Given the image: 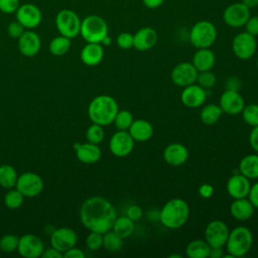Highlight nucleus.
Here are the masks:
<instances>
[{
  "instance_id": "1",
  "label": "nucleus",
  "mask_w": 258,
  "mask_h": 258,
  "mask_svg": "<svg viewBox=\"0 0 258 258\" xmlns=\"http://www.w3.org/2000/svg\"><path fill=\"white\" fill-rule=\"evenodd\" d=\"M117 218L113 205L103 197H91L81 206L80 219L82 224L90 232L104 234L112 229Z\"/></svg>"
},
{
  "instance_id": "2",
  "label": "nucleus",
  "mask_w": 258,
  "mask_h": 258,
  "mask_svg": "<svg viewBox=\"0 0 258 258\" xmlns=\"http://www.w3.org/2000/svg\"><path fill=\"white\" fill-rule=\"evenodd\" d=\"M119 111L117 101L109 95H99L89 104L88 116L93 123L107 126L113 123Z\"/></svg>"
},
{
  "instance_id": "3",
  "label": "nucleus",
  "mask_w": 258,
  "mask_h": 258,
  "mask_svg": "<svg viewBox=\"0 0 258 258\" xmlns=\"http://www.w3.org/2000/svg\"><path fill=\"white\" fill-rule=\"evenodd\" d=\"M189 206L179 198L169 200L164 204L159 212V220L161 224L171 230L181 228L188 220Z\"/></svg>"
},
{
  "instance_id": "4",
  "label": "nucleus",
  "mask_w": 258,
  "mask_h": 258,
  "mask_svg": "<svg viewBox=\"0 0 258 258\" xmlns=\"http://www.w3.org/2000/svg\"><path fill=\"white\" fill-rule=\"evenodd\" d=\"M253 244V234L247 227L239 226L230 231L226 248L230 255L234 258L245 256L251 249Z\"/></svg>"
},
{
  "instance_id": "5",
  "label": "nucleus",
  "mask_w": 258,
  "mask_h": 258,
  "mask_svg": "<svg viewBox=\"0 0 258 258\" xmlns=\"http://www.w3.org/2000/svg\"><path fill=\"white\" fill-rule=\"evenodd\" d=\"M80 34L87 42L101 43L104 37L108 35V24L99 15H88L81 21Z\"/></svg>"
},
{
  "instance_id": "6",
  "label": "nucleus",
  "mask_w": 258,
  "mask_h": 258,
  "mask_svg": "<svg viewBox=\"0 0 258 258\" xmlns=\"http://www.w3.org/2000/svg\"><path fill=\"white\" fill-rule=\"evenodd\" d=\"M217 28L209 20H200L190 29L189 41L197 48H207L217 39Z\"/></svg>"
},
{
  "instance_id": "7",
  "label": "nucleus",
  "mask_w": 258,
  "mask_h": 258,
  "mask_svg": "<svg viewBox=\"0 0 258 258\" xmlns=\"http://www.w3.org/2000/svg\"><path fill=\"white\" fill-rule=\"evenodd\" d=\"M81 19L72 9H61L55 16V26L60 35L71 39L80 34Z\"/></svg>"
},
{
  "instance_id": "8",
  "label": "nucleus",
  "mask_w": 258,
  "mask_h": 258,
  "mask_svg": "<svg viewBox=\"0 0 258 258\" xmlns=\"http://www.w3.org/2000/svg\"><path fill=\"white\" fill-rule=\"evenodd\" d=\"M15 186L24 198H34L41 194L43 189V180L37 173L27 171L18 175Z\"/></svg>"
},
{
  "instance_id": "9",
  "label": "nucleus",
  "mask_w": 258,
  "mask_h": 258,
  "mask_svg": "<svg viewBox=\"0 0 258 258\" xmlns=\"http://www.w3.org/2000/svg\"><path fill=\"white\" fill-rule=\"evenodd\" d=\"M257 48V42L255 36L247 31L238 33L232 41V50L234 54L240 59L251 58Z\"/></svg>"
},
{
  "instance_id": "10",
  "label": "nucleus",
  "mask_w": 258,
  "mask_h": 258,
  "mask_svg": "<svg viewBox=\"0 0 258 258\" xmlns=\"http://www.w3.org/2000/svg\"><path fill=\"white\" fill-rule=\"evenodd\" d=\"M230 230L226 223L221 220L211 221L205 229V240L211 247H224Z\"/></svg>"
},
{
  "instance_id": "11",
  "label": "nucleus",
  "mask_w": 258,
  "mask_h": 258,
  "mask_svg": "<svg viewBox=\"0 0 258 258\" xmlns=\"http://www.w3.org/2000/svg\"><path fill=\"white\" fill-rule=\"evenodd\" d=\"M250 18V9L242 2L230 4L223 13L224 22L233 28L245 26Z\"/></svg>"
},
{
  "instance_id": "12",
  "label": "nucleus",
  "mask_w": 258,
  "mask_h": 258,
  "mask_svg": "<svg viewBox=\"0 0 258 258\" xmlns=\"http://www.w3.org/2000/svg\"><path fill=\"white\" fill-rule=\"evenodd\" d=\"M109 148L111 153L117 157L128 156L134 148V139L128 131L118 130L111 136Z\"/></svg>"
},
{
  "instance_id": "13",
  "label": "nucleus",
  "mask_w": 258,
  "mask_h": 258,
  "mask_svg": "<svg viewBox=\"0 0 258 258\" xmlns=\"http://www.w3.org/2000/svg\"><path fill=\"white\" fill-rule=\"evenodd\" d=\"M16 20L19 21L25 29H33L37 27L42 20V12L32 3L20 4L17 11L15 12Z\"/></svg>"
},
{
  "instance_id": "14",
  "label": "nucleus",
  "mask_w": 258,
  "mask_h": 258,
  "mask_svg": "<svg viewBox=\"0 0 258 258\" xmlns=\"http://www.w3.org/2000/svg\"><path fill=\"white\" fill-rule=\"evenodd\" d=\"M198 74V70L191 62L182 61L173 68L170 74V78L174 85L184 88L197 82Z\"/></svg>"
},
{
  "instance_id": "15",
  "label": "nucleus",
  "mask_w": 258,
  "mask_h": 258,
  "mask_svg": "<svg viewBox=\"0 0 258 258\" xmlns=\"http://www.w3.org/2000/svg\"><path fill=\"white\" fill-rule=\"evenodd\" d=\"M78 241V236L76 232L67 227L55 229L50 235L51 247L55 248L62 254L69 249L76 246Z\"/></svg>"
},
{
  "instance_id": "16",
  "label": "nucleus",
  "mask_w": 258,
  "mask_h": 258,
  "mask_svg": "<svg viewBox=\"0 0 258 258\" xmlns=\"http://www.w3.org/2000/svg\"><path fill=\"white\" fill-rule=\"evenodd\" d=\"M44 250L43 243L39 237L33 234H25L19 238L18 253L24 258L40 257Z\"/></svg>"
},
{
  "instance_id": "17",
  "label": "nucleus",
  "mask_w": 258,
  "mask_h": 258,
  "mask_svg": "<svg viewBox=\"0 0 258 258\" xmlns=\"http://www.w3.org/2000/svg\"><path fill=\"white\" fill-rule=\"evenodd\" d=\"M219 106L221 107L223 113H227L229 115H237L242 112L245 106V102L238 91L226 90L220 97Z\"/></svg>"
},
{
  "instance_id": "18",
  "label": "nucleus",
  "mask_w": 258,
  "mask_h": 258,
  "mask_svg": "<svg viewBox=\"0 0 258 258\" xmlns=\"http://www.w3.org/2000/svg\"><path fill=\"white\" fill-rule=\"evenodd\" d=\"M41 47L39 35L32 29H26L18 38V49L24 56L32 57L36 55Z\"/></svg>"
},
{
  "instance_id": "19",
  "label": "nucleus",
  "mask_w": 258,
  "mask_h": 258,
  "mask_svg": "<svg viewBox=\"0 0 258 258\" xmlns=\"http://www.w3.org/2000/svg\"><path fill=\"white\" fill-rule=\"evenodd\" d=\"M207 99L206 89L202 88L198 84H191L183 88L180 94V100L182 104L187 108L201 107Z\"/></svg>"
},
{
  "instance_id": "20",
  "label": "nucleus",
  "mask_w": 258,
  "mask_h": 258,
  "mask_svg": "<svg viewBox=\"0 0 258 258\" xmlns=\"http://www.w3.org/2000/svg\"><path fill=\"white\" fill-rule=\"evenodd\" d=\"M251 187L250 179L242 173L233 174L227 181V192L232 199L247 198Z\"/></svg>"
},
{
  "instance_id": "21",
  "label": "nucleus",
  "mask_w": 258,
  "mask_h": 258,
  "mask_svg": "<svg viewBox=\"0 0 258 258\" xmlns=\"http://www.w3.org/2000/svg\"><path fill=\"white\" fill-rule=\"evenodd\" d=\"M74 148L76 150L78 160L85 164H93L98 162L102 155V151L98 144L91 142L75 143Z\"/></svg>"
},
{
  "instance_id": "22",
  "label": "nucleus",
  "mask_w": 258,
  "mask_h": 258,
  "mask_svg": "<svg viewBox=\"0 0 258 258\" xmlns=\"http://www.w3.org/2000/svg\"><path fill=\"white\" fill-rule=\"evenodd\" d=\"M158 40V35L152 27H142L133 35V47L139 51L152 48Z\"/></svg>"
},
{
  "instance_id": "23",
  "label": "nucleus",
  "mask_w": 258,
  "mask_h": 258,
  "mask_svg": "<svg viewBox=\"0 0 258 258\" xmlns=\"http://www.w3.org/2000/svg\"><path fill=\"white\" fill-rule=\"evenodd\" d=\"M188 158V150L181 143H170L163 150L164 161L172 166H180Z\"/></svg>"
},
{
  "instance_id": "24",
  "label": "nucleus",
  "mask_w": 258,
  "mask_h": 258,
  "mask_svg": "<svg viewBox=\"0 0 258 258\" xmlns=\"http://www.w3.org/2000/svg\"><path fill=\"white\" fill-rule=\"evenodd\" d=\"M104 57V47L101 43L87 42V44L81 50L82 61L89 67H95L99 64Z\"/></svg>"
},
{
  "instance_id": "25",
  "label": "nucleus",
  "mask_w": 258,
  "mask_h": 258,
  "mask_svg": "<svg viewBox=\"0 0 258 258\" xmlns=\"http://www.w3.org/2000/svg\"><path fill=\"white\" fill-rule=\"evenodd\" d=\"M255 208L248 198L234 199L230 205V213L238 221H247L254 214Z\"/></svg>"
},
{
  "instance_id": "26",
  "label": "nucleus",
  "mask_w": 258,
  "mask_h": 258,
  "mask_svg": "<svg viewBox=\"0 0 258 258\" xmlns=\"http://www.w3.org/2000/svg\"><path fill=\"white\" fill-rule=\"evenodd\" d=\"M134 141L144 142L149 140L153 135V127L151 123L145 119L133 120L131 126L127 130Z\"/></svg>"
},
{
  "instance_id": "27",
  "label": "nucleus",
  "mask_w": 258,
  "mask_h": 258,
  "mask_svg": "<svg viewBox=\"0 0 258 258\" xmlns=\"http://www.w3.org/2000/svg\"><path fill=\"white\" fill-rule=\"evenodd\" d=\"M216 62L215 53L209 48H198L192 56L191 63L198 70V72H204L212 70Z\"/></svg>"
},
{
  "instance_id": "28",
  "label": "nucleus",
  "mask_w": 258,
  "mask_h": 258,
  "mask_svg": "<svg viewBox=\"0 0 258 258\" xmlns=\"http://www.w3.org/2000/svg\"><path fill=\"white\" fill-rule=\"evenodd\" d=\"M239 171L249 179H258V153L244 156L239 163Z\"/></svg>"
},
{
  "instance_id": "29",
  "label": "nucleus",
  "mask_w": 258,
  "mask_h": 258,
  "mask_svg": "<svg viewBox=\"0 0 258 258\" xmlns=\"http://www.w3.org/2000/svg\"><path fill=\"white\" fill-rule=\"evenodd\" d=\"M134 223L135 222H133L127 216H120L115 219L111 230L120 238L126 239L133 234L135 229Z\"/></svg>"
},
{
  "instance_id": "30",
  "label": "nucleus",
  "mask_w": 258,
  "mask_h": 258,
  "mask_svg": "<svg viewBox=\"0 0 258 258\" xmlns=\"http://www.w3.org/2000/svg\"><path fill=\"white\" fill-rule=\"evenodd\" d=\"M211 246L206 240L196 239L185 247V255L189 258H208Z\"/></svg>"
},
{
  "instance_id": "31",
  "label": "nucleus",
  "mask_w": 258,
  "mask_h": 258,
  "mask_svg": "<svg viewBox=\"0 0 258 258\" xmlns=\"http://www.w3.org/2000/svg\"><path fill=\"white\" fill-rule=\"evenodd\" d=\"M223 111L219 105L208 104L204 106L200 113V118L202 122L206 125H214L221 118Z\"/></svg>"
},
{
  "instance_id": "32",
  "label": "nucleus",
  "mask_w": 258,
  "mask_h": 258,
  "mask_svg": "<svg viewBox=\"0 0 258 258\" xmlns=\"http://www.w3.org/2000/svg\"><path fill=\"white\" fill-rule=\"evenodd\" d=\"M18 174L14 166L10 164L0 165V185L4 188H12L15 186Z\"/></svg>"
},
{
  "instance_id": "33",
  "label": "nucleus",
  "mask_w": 258,
  "mask_h": 258,
  "mask_svg": "<svg viewBox=\"0 0 258 258\" xmlns=\"http://www.w3.org/2000/svg\"><path fill=\"white\" fill-rule=\"evenodd\" d=\"M72 39L69 37H66L63 35H58L55 36L51 39L49 43V51L51 54L55 56H60L63 55L69 51L72 45Z\"/></svg>"
},
{
  "instance_id": "34",
  "label": "nucleus",
  "mask_w": 258,
  "mask_h": 258,
  "mask_svg": "<svg viewBox=\"0 0 258 258\" xmlns=\"http://www.w3.org/2000/svg\"><path fill=\"white\" fill-rule=\"evenodd\" d=\"M123 240L110 230L103 234V247L109 252H118L123 248Z\"/></svg>"
},
{
  "instance_id": "35",
  "label": "nucleus",
  "mask_w": 258,
  "mask_h": 258,
  "mask_svg": "<svg viewBox=\"0 0 258 258\" xmlns=\"http://www.w3.org/2000/svg\"><path fill=\"white\" fill-rule=\"evenodd\" d=\"M134 118L130 111L128 110H119L114 118V125L118 130L127 131L131 126Z\"/></svg>"
},
{
  "instance_id": "36",
  "label": "nucleus",
  "mask_w": 258,
  "mask_h": 258,
  "mask_svg": "<svg viewBox=\"0 0 258 258\" xmlns=\"http://www.w3.org/2000/svg\"><path fill=\"white\" fill-rule=\"evenodd\" d=\"M24 196L17 189H10L4 197V205L10 210H16L22 206Z\"/></svg>"
},
{
  "instance_id": "37",
  "label": "nucleus",
  "mask_w": 258,
  "mask_h": 258,
  "mask_svg": "<svg viewBox=\"0 0 258 258\" xmlns=\"http://www.w3.org/2000/svg\"><path fill=\"white\" fill-rule=\"evenodd\" d=\"M241 114L243 120L248 125L252 127L258 125V104L245 105Z\"/></svg>"
},
{
  "instance_id": "38",
  "label": "nucleus",
  "mask_w": 258,
  "mask_h": 258,
  "mask_svg": "<svg viewBox=\"0 0 258 258\" xmlns=\"http://www.w3.org/2000/svg\"><path fill=\"white\" fill-rule=\"evenodd\" d=\"M105 137V131L103 129L102 125L93 123L86 131V138L88 142L99 144L104 140Z\"/></svg>"
},
{
  "instance_id": "39",
  "label": "nucleus",
  "mask_w": 258,
  "mask_h": 258,
  "mask_svg": "<svg viewBox=\"0 0 258 258\" xmlns=\"http://www.w3.org/2000/svg\"><path fill=\"white\" fill-rule=\"evenodd\" d=\"M19 237L13 234H6L0 239V250L4 253H12L17 250Z\"/></svg>"
},
{
  "instance_id": "40",
  "label": "nucleus",
  "mask_w": 258,
  "mask_h": 258,
  "mask_svg": "<svg viewBox=\"0 0 258 258\" xmlns=\"http://www.w3.org/2000/svg\"><path fill=\"white\" fill-rule=\"evenodd\" d=\"M198 85H200L204 89H211L213 88L216 83H217V78L216 75L211 71H204V72H199L198 78H197Z\"/></svg>"
},
{
  "instance_id": "41",
  "label": "nucleus",
  "mask_w": 258,
  "mask_h": 258,
  "mask_svg": "<svg viewBox=\"0 0 258 258\" xmlns=\"http://www.w3.org/2000/svg\"><path fill=\"white\" fill-rule=\"evenodd\" d=\"M86 245L92 251L99 250L103 246V234L98 232H90L86 239Z\"/></svg>"
},
{
  "instance_id": "42",
  "label": "nucleus",
  "mask_w": 258,
  "mask_h": 258,
  "mask_svg": "<svg viewBox=\"0 0 258 258\" xmlns=\"http://www.w3.org/2000/svg\"><path fill=\"white\" fill-rule=\"evenodd\" d=\"M25 30L26 29L24 28V26L19 21H17V20L10 22L8 24V26H7V33H8V35L11 38H14V39H18Z\"/></svg>"
},
{
  "instance_id": "43",
  "label": "nucleus",
  "mask_w": 258,
  "mask_h": 258,
  "mask_svg": "<svg viewBox=\"0 0 258 258\" xmlns=\"http://www.w3.org/2000/svg\"><path fill=\"white\" fill-rule=\"evenodd\" d=\"M19 6V0H0V11L4 14L15 13Z\"/></svg>"
},
{
  "instance_id": "44",
  "label": "nucleus",
  "mask_w": 258,
  "mask_h": 258,
  "mask_svg": "<svg viewBox=\"0 0 258 258\" xmlns=\"http://www.w3.org/2000/svg\"><path fill=\"white\" fill-rule=\"evenodd\" d=\"M117 45L122 49L133 47V34L130 32H122L117 36Z\"/></svg>"
},
{
  "instance_id": "45",
  "label": "nucleus",
  "mask_w": 258,
  "mask_h": 258,
  "mask_svg": "<svg viewBox=\"0 0 258 258\" xmlns=\"http://www.w3.org/2000/svg\"><path fill=\"white\" fill-rule=\"evenodd\" d=\"M142 215H143V211L141 207H139L138 205H131L127 208L126 216L130 218L133 222L139 221L142 218Z\"/></svg>"
},
{
  "instance_id": "46",
  "label": "nucleus",
  "mask_w": 258,
  "mask_h": 258,
  "mask_svg": "<svg viewBox=\"0 0 258 258\" xmlns=\"http://www.w3.org/2000/svg\"><path fill=\"white\" fill-rule=\"evenodd\" d=\"M246 31L254 36L258 35V15L255 16H250L248 21L245 24Z\"/></svg>"
},
{
  "instance_id": "47",
  "label": "nucleus",
  "mask_w": 258,
  "mask_h": 258,
  "mask_svg": "<svg viewBox=\"0 0 258 258\" xmlns=\"http://www.w3.org/2000/svg\"><path fill=\"white\" fill-rule=\"evenodd\" d=\"M249 144L251 148L258 153V125L254 126L249 134Z\"/></svg>"
},
{
  "instance_id": "48",
  "label": "nucleus",
  "mask_w": 258,
  "mask_h": 258,
  "mask_svg": "<svg viewBox=\"0 0 258 258\" xmlns=\"http://www.w3.org/2000/svg\"><path fill=\"white\" fill-rule=\"evenodd\" d=\"M247 198L252 203L254 208L258 209V181H256L253 185H251Z\"/></svg>"
},
{
  "instance_id": "49",
  "label": "nucleus",
  "mask_w": 258,
  "mask_h": 258,
  "mask_svg": "<svg viewBox=\"0 0 258 258\" xmlns=\"http://www.w3.org/2000/svg\"><path fill=\"white\" fill-rule=\"evenodd\" d=\"M199 195L204 199H209L214 195V187L210 183H203L199 187Z\"/></svg>"
},
{
  "instance_id": "50",
  "label": "nucleus",
  "mask_w": 258,
  "mask_h": 258,
  "mask_svg": "<svg viewBox=\"0 0 258 258\" xmlns=\"http://www.w3.org/2000/svg\"><path fill=\"white\" fill-rule=\"evenodd\" d=\"M64 258H85V253L79 248L73 247L63 253Z\"/></svg>"
},
{
  "instance_id": "51",
  "label": "nucleus",
  "mask_w": 258,
  "mask_h": 258,
  "mask_svg": "<svg viewBox=\"0 0 258 258\" xmlns=\"http://www.w3.org/2000/svg\"><path fill=\"white\" fill-rule=\"evenodd\" d=\"M41 257H43V258H62L63 254L61 252H59L58 250H56L55 248L51 247L49 249L43 250Z\"/></svg>"
},
{
  "instance_id": "52",
  "label": "nucleus",
  "mask_w": 258,
  "mask_h": 258,
  "mask_svg": "<svg viewBox=\"0 0 258 258\" xmlns=\"http://www.w3.org/2000/svg\"><path fill=\"white\" fill-rule=\"evenodd\" d=\"M240 88V80L235 77H231L227 81V90L238 91Z\"/></svg>"
},
{
  "instance_id": "53",
  "label": "nucleus",
  "mask_w": 258,
  "mask_h": 258,
  "mask_svg": "<svg viewBox=\"0 0 258 258\" xmlns=\"http://www.w3.org/2000/svg\"><path fill=\"white\" fill-rule=\"evenodd\" d=\"M143 4L149 8V9H155L161 6L164 2V0H142Z\"/></svg>"
},
{
  "instance_id": "54",
  "label": "nucleus",
  "mask_w": 258,
  "mask_h": 258,
  "mask_svg": "<svg viewBox=\"0 0 258 258\" xmlns=\"http://www.w3.org/2000/svg\"><path fill=\"white\" fill-rule=\"evenodd\" d=\"M223 247H211L209 257L210 258H222L224 255Z\"/></svg>"
},
{
  "instance_id": "55",
  "label": "nucleus",
  "mask_w": 258,
  "mask_h": 258,
  "mask_svg": "<svg viewBox=\"0 0 258 258\" xmlns=\"http://www.w3.org/2000/svg\"><path fill=\"white\" fill-rule=\"evenodd\" d=\"M242 3L249 9L255 8L258 5V0H242Z\"/></svg>"
},
{
  "instance_id": "56",
  "label": "nucleus",
  "mask_w": 258,
  "mask_h": 258,
  "mask_svg": "<svg viewBox=\"0 0 258 258\" xmlns=\"http://www.w3.org/2000/svg\"><path fill=\"white\" fill-rule=\"evenodd\" d=\"M101 44H102V45H105V46L110 45V44H111V37H110L109 35L105 36L104 39L101 41Z\"/></svg>"
},
{
  "instance_id": "57",
  "label": "nucleus",
  "mask_w": 258,
  "mask_h": 258,
  "mask_svg": "<svg viewBox=\"0 0 258 258\" xmlns=\"http://www.w3.org/2000/svg\"><path fill=\"white\" fill-rule=\"evenodd\" d=\"M173 257H176V258H181V255H177V254H171L168 256V258H173Z\"/></svg>"
},
{
  "instance_id": "58",
  "label": "nucleus",
  "mask_w": 258,
  "mask_h": 258,
  "mask_svg": "<svg viewBox=\"0 0 258 258\" xmlns=\"http://www.w3.org/2000/svg\"><path fill=\"white\" fill-rule=\"evenodd\" d=\"M256 66H257V70H258V57H257V60H256Z\"/></svg>"
}]
</instances>
